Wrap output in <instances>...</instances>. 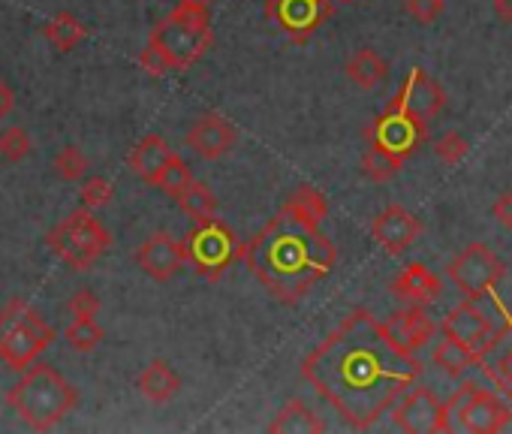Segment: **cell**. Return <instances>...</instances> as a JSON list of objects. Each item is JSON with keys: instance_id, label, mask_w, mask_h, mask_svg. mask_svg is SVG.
Returning a JSON list of instances; mask_svg holds the SVG:
<instances>
[{"instance_id": "cell-36", "label": "cell", "mask_w": 512, "mask_h": 434, "mask_svg": "<svg viewBox=\"0 0 512 434\" xmlns=\"http://www.w3.org/2000/svg\"><path fill=\"white\" fill-rule=\"evenodd\" d=\"M404 10L413 22L419 25H431L440 19V13L446 10V0H404Z\"/></svg>"}, {"instance_id": "cell-8", "label": "cell", "mask_w": 512, "mask_h": 434, "mask_svg": "<svg viewBox=\"0 0 512 434\" xmlns=\"http://www.w3.org/2000/svg\"><path fill=\"white\" fill-rule=\"evenodd\" d=\"M184 248H187V263L193 266V272L208 281H217L244 254V245L238 242V236L223 221H217V214L193 227Z\"/></svg>"}, {"instance_id": "cell-10", "label": "cell", "mask_w": 512, "mask_h": 434, "mask_svg": "<svg viewBox=\"0 0 512 434\" xmlns=\"http://www.w3.org/2000/svg\"><path fill=\"white\" fill-rule=\"evenodd\" d=\"M392 419L401 431L407 434H434V431H446V413H443V401L425 389V386H410L395 404H392Z\"/></svg>"}, {"instance_id": "cell-2", "label": "cell", "mask_w": 512, "mask_h": 434, "mask_svg": "<svg viewBox=\"0 0 512 434\" xmlns=\"http://www.w3.org/2000/svg\"><path fill=\"white\" fill-rule=\"evenodd\" d=\"M247 269L256 275L278 302L293 305L308 296L314 284L332 275L338 263V251L320 227H308L287 208L275 214L272 221L256 233L244 254Z\"/></svg>"}, {"instance_id": "cell-22", "label": "cell", "mask_w": 512, "mask_h": 434, "mask_svg": "<svg viewBox=\"0 0 512 434\" xmlns=\"http://www.w3.org/2000/svg\"><path fill=\"white\" fill-rule=\"evenodd\" d=\"M178 389H181V377L166 359H151L139 374V392L154 404H163V401L175 398Z\"/></svg>"}, {"instance_id": "cell-7", "label": "cell", "mask_w": 512, "mask_h": 434, "mask_svg": "<svg viewBox=\"0 0 512 434\" xmlns=\"http://www.w3.org/2000/svg\"><path fill=\"white\" fill-rule=\"evenodd\" d=\"M446 431H467V434H497L512 422V404L491 389L476 383H464L449 401H443Z\"/></svg>"}, {"instance_id": "cell-38", "label": "cell", "mask_w": 512, "mask_h": 434, "mask_svg": "<svg viewBox=\"0 0 512 434\" xmlns=\"http://www.w3.org/2000/svg\"><path fill=\"white\" fill-rule=\"evenodd\" d=\"M491 214L503 230H512V190L497 196V202L491 205Z\"/></svg>"}, {"instance_id": "cell-27", "label": "cell", "mask_w": 512, "mask_h": 434, "mask_svg": "<svg viewBox=\"0 0 512 434\" xmlns=\"http://www.w3.org/2000/svg\"><path fill=\"white\" fill-rule=\"evenodd\" d=\"M175 202L181 205V211H184L187 217H193L196 224H199V221H208V217L217 214V196L211 193L208 184H202V181H196V178L175 196Z\"/></svg>"}, {"instance_id": "cell-11", "label": "cell", "mask_w": 512, "mask_h": 434, "mask_svg": "<svg viewBox=\"0 0 512 434\" xmlns=\"http://www.w3.org/2000/svg\"><path fill=\"white\" fill-rule=\"evenodd\" d=\"M425 136H428V124L425 121H416L413 115H407V112H401L395 106H389L368 127V139L374 145H380V148H386V151H392V154H398L404 160L422 145Z\"/></svg>"}, {"instance_id": "cell-16", "label": "cell", "mask_w": 512, "mask_h": 434, "mask_svg": "<svg viewBox=\"0 0 512 434\" xmlns=\"http://www.w3.org/2000/svg\"><path fill=\"white\" fill-rule=\"evenodd\" d=\"M419 233H422L419 217L413 211H407L404 205H389L371 221L374 242L392 257H401L419 239Z\"/></svg>"}, {"instance_id": "cell-14", "label": "cell", "mask_w": 512, "mask_h": 434, "mask_svg": "<svg viewBox=\"0 0 512 434\" xmlns=\"http://www.w3.org/2000/svg\"><path fill=\"white\" fill-rule=\"evenodd\" d=\"M443 103H446V94H443L440 82L434 76H428L422 67H416V70H410V76L404 79V85L398 88V94L389 106L428 124L443 109Z\"/></svg>"}, {"instance_id": "cell-21", "label": "cell", "mask_w": 512, "mask_h": 434, "mask_svg": "<svg viewBox=\"0 0 512 434\" xmlns=\"http://www.w3.org/2000/svg\"><path fill=\"white\" fill-rule=\"evenodd\" d=\"M175 157V151L169 148V142L163 139V136H157V133H148L133 151H130V169L145 181V184H157V178H160V172L166 169V163Z\"/></svg>"}, {"instance_id": "cell-33", "label": "cell", "mask_w": 512, "mask_h": 434, "mask_svg": "<svg viewBox=\"0 0 512 434\" xmlns=\"http://www.w3.org/2000/svg\"><path fill=\"white\" fill-rule=\"evenodd\" d=\"M190 181H193V172H190V166H187V163H184V160L175 154V157L166 163V169L160 172V178H157V184H154V187H160L166 196H172V199H175V196H178V193H181V190L190 184Z\"/></svg>"}, {"instance_id": "cell-28", "label": "cell", "mask_w": 512, "mask_h": 434, "mask_svg": "<svg viewBox=\"0 0 512 434\" xmlns=\"http://www.w3.org/2000/svg\"><path fill=\"white\" fill-rule=\"evenodd\" d=\"M46 40L52 46H58L61 52H73L82 40H88V28L70 16V13H58L49 25H46Z\"/></svg>"}, {"instance_id": "cell-43", "label": "cell", "mask_w": 512, "mask_h": 434, "mask_svg": "<svg viewBox=\"0 0 512 434\" xmlns=\"http://www.w3.org/2000/svg\"><path fill=\"white\" fill-rule=\"evenodd\" d=\"M332 4H350V0H332Z\"/></svg>"}, {"instance_id": "cell-3", "label": "cell", "mask_w": 512, "mask_h": 434, "mask_svg": "<svg viewBox=\"0 0 512 434\" xmlns=\"http://www.w3.org/2000/svg\"><path fill=\"white\" fill-rule=\"evenodd\" d=\"M7 404L34 431H49L73 413V407L79 404V392L61 371L34 362L7 392Z\"/></svg>"}, {"instance_id": "cell-39", "label": "cell", "mask_w": 512, "mask_h": 434, "mask_svg": "<svg viewBox=\"0 0 512 434\" xmlns=\"http://www.w3.org/2000/svg\"><path fill=\"white\" fill-rule=\"evenodd\" d=\"M139 64L151 73V76H163V73H169V67L163 64V58L151 49V46H145L142 49V55H139Z\"/></svg>"}, {"instance_id": "cell-37", "label": "cell", "mask_w": 512, "mask_h": 434, "mask_svg": "<svg viewBox=\"0 0 512 434\" xmlns=\"http://www.w3.org/2000/svg\"><path fill=\"white\" fill-rule=\"evenodd\" d=\"M67 311H70V317L94 320V317H97V311H100V299H97L88 287H82V290H76V293L70 296Z\"/></svg>"}, {"instance_id": "cell-4", "label": "cell", "mask_w": 512, "mask_h": 434, "mask_svg": "<svg viewBox=\"0 0 512 434\" xmlns=\"http://www.w3.org/2000/svg\"><path fill=\"white\" fill-rule=\"evenodd\" d=\"M214 43L208 7L178 4L148 37V46L169 70H190Z\"/></svg>"}, {"instance_id": "cell-32", "label": "cell", "mask_w": 512, "mask_h": 434, "mask_svg": "<svg viewBox=\"0 0 512 434\" xmlns=\"http://www.w3.org/2000/svg\"><path fill=\"white\" fill-rule=\"evenodd\" d=\"M34 148V139L28 136L25 127H7L4 133H0V157H4L7 163H19L31 154Z\"/></svg>"}, {"instance_id": "cell-41", "label": "cell", "mask_w": 512, "mask_h": 434, "mask_svg": "<svg viewBox=\"0 0 512 434\" xmlns=\"http://www.w3.org/2000/svg\"><path fill=\"white\" fill-rule=\"evenodd\" d=\"M494 16L500 22H512V0H494Z\"/></svg>"}, {"instance_id": "cell-29", "label": "cell", "mask_w": 512, "mask_h": 434, "mask_svg": "<svg viewBox=\"0 0 512 434\" xmlns=\"http://www.w3.org/2000/svg\"><path fill=\"white\" fill-rule=\"evenodd\" d=\"M401 166H404V157H398V154H392V151H386V148H380L374 142H371V148L362 157V172L374 184L392 181L401 172Z\"/></svg>"}, {"instance_id": "cell-12", "label": "cell", "mask_w": 512, "mask_h": 434, "mask_svg": "<svg viewBox=\"0 0 512 434\" xmlns=\"http://www.w3.org/2000/svg\"><path fill=\"white\" fill-rule=\"evenodd\" d=\"M266 16L275 19L293 43H305L332 16V0H266Z\"/></svg>"}, {"instance_id": "cell-5", "label": "cell", "mask_w": 512, "mask_h": 434, "mask_svg": "<svg viewBox=\"0 0 512 434\" xmlns=\"http://www.w3.org/2000/svg\"><path fill=\"white\" fill-rule=\"evenodd\" d=\"M55 338L58 332L43 320V314L22 299H13L0 311V359L13 371L31 368Z\"/></svg>"}, {"instance_id": "cell-24", "label": "cell", "mask_w": 512, "mask_h": 434, "mask_svg": "<svg viewBox=\"0 0 512 434\" xmlns=\"http://www.w3.org/2000/svg\"><path fill=\"white\" fill-rule=\"evenodd\" d=\"M293 217H299L302 224H308V227H320L326 217H329V202H326V196L317 190V187H311V184H299L293 193H290V199H287V205H284Z\"/></svg>"}, {"instance_id": "cell-34", "label": "cell", "mask_w": 512, "mask_h": 434, "mask_svg": "<svg viewBox=\"0 0 512 434\" xmlns=\"http://www.w3.org/2000/svg\"><path fill=\"white\" fill-rule=\"evenodd\" d=\"M79 196H82V205H85V208L97 211V208H103V205L112 202L115 187H112V181H109L106 175H91V178L82 181V193H79Z\"/></svg>"}, {"instance_id": "cell-40", "label": "cell", "mask_w": 512, "mask_h": 434, "mask_svg": "<svg viewBox=\"0 0 512 434\" xmlns=\"http://www.w3.org/2000/svg\"><path fill=\"white\" fill-rule=\"evenodd\" d=\"M13 109H16V91H13L10 82L0 79V118L13 115Z\"/></svg>"}, {"instance_id": "cell-23", "label": "cell", "mask_w": 512, "mask_h": 434, "mask_svg": "<svg viewBox=\"0 0 512 434\" xmlns=\"http://www.w3.org/2000/svg\"><path fill=\"white\" fill-rule=\"evenodd\" d=\"M269 431L272 434H320V431H326V425L305 401L296 398V401L284 404V410L275 416Z\"/></svg>"}, {"instance_id": "cell-19", "label": "cell", "mask_w": 512, "mask_h": 434, "mask_svg": "<svg viewBox=\"0 0 512 434\" xmlns=\"http://www.w3.org/2000/svg\"><path fill=\"white\" fill-rule=\"evenodd\" d=\"M386 329H389L392 338H395L401 347H407L410 353L422 350V347L434 338V332H437L434 320L425 314V305H410V308L395 311V314L389 317Z\"/></svg>"}, {"instance_id": "cell-13", "label": "cell", "mask_w": 512, "mask_h": 434, "mask_svg": "<svg viewBox=\"0 0 512 434\" xmlns=\"http://www.w3.org/2000/svg\"><path fill=\"white\" fill-rule=\"evenodd\" d=\"M440 329H443V335L461 341L464 347H470V350L479 356V353L488 347V341H491L497 323L488 317V311L479 305V299H467V302H461L458 308H452V311L443 317V326H440Z\"/></svg>"}, {"instance_id": "cell-17", "label": "cell", "mask_w": 512, "mask_h": 434, "mask_svg": "<svg viewBox=\"0 0 512 434\" xmlns=\"http://www.w3.org/2000/svg\"><path fill=\"white\" fill-rule=\"evenodd\" d=\"M184 142H187V148L196 157H202V160H220V157H226L238 145V130L223 115L208 112V115H199L187 127Z\"/></svg>"}, {"instance_id": "cell-6", "label": "cell", "mask_w": 512, "mask_h": 434, "mask_svg": "<svg viewBox=\"0 0 512 434\" xmlns=\"http://www.w3.org/2000/svg\"><path fill=\"white\" fill-rule=\"evenodd\" d=\"M46 245L70 269L91 272L100 263V257H106V251L112 248V233L103 227V221H97V214L91 208H79L67 214L46 236Z\"/></svg>"}, {"instance_id": "cell-30", "label": "cell", "mask_w": 512, "mask_h": 434, "mask_svg": "<svg viewBox=\"0 0 512 434\" xmlns=\"http://www.w3.org/2000/svg\"><path fill=\"white\" fill-rule=\"evenodd\" d=\"M64 341L70 344V350L76 353H91L100 347L103 341V329L97 326V320H82V317H73L70 326L64 329Z\"/></svg>"}, {"instance_id": "cell-42", "label": "cell", "mask_w": 512, "mask_h": 434, "mask_svg": "<svg viewBox=\"0 0 512 434\" xmlns=\"http://www.w3.org/2000/svg\"><path fill=\"white\" fill-rule=\"evenodd\" d=\"M178 4H190V7H211L214 0H178Z\"/></svg>"}, {"instance_id": "cell-20", "label": "cell", "mask_w": 512, "mask_h": 434, "mask_svg": "<svg viewBox=\"0 0 512 434\" xmlns=\"http://www.w3.org/2000/svg\"><path fill=\"white\" fill-rule=\"evenodd\" d=\"M392 293L410 305H431L440 299L443 293V281L422 263H410L395 281H392Z\"/></svg>"}, {"instance_id": "cell-1", "label": "cell", "mask_w": 512, "mask_h": 434, "mask_svg": "<svg viewBox=\"0 0 512 434\" xmlns=\"http://www.w3.org/2000/svg\"><path fill=\"white\" fill-rule=\"evenodd\" d=\"M416 353L401 347L386 323L368 311H353L302 362V377L341 413L344 422L365 431L419 380Z\"/></svg>"}, {"instance_id": "cell-35", "label": "cell", "mask_w": 512, "mask_h": 434, "mask_svg": "<svg viewBox=\"0 0 512 434\" xmlns=\"http://www.w3.org/2000/svg\"><path fill=\"white\" fill-rule=\"evenodd\" d=\"M467 139L461 136V133H455V130H449V133H443L437 142H434V154L446 163V166H455L458 160H464V154H467Z\"/></svg>"}, {"instance_id": "cell-25", "label": "cell", "mask_w": 512, "mask_h": 434, "mask_svg": "<svg viewBox=\"0 0 512 434\" xmlns=\"http://www.w3.org/2000/svg\"><path fill=\"white\" fill-rule=\"evenodd\" d=\"M347 76L356 88L362 91H371L377 88L386 76H389V64L374 52V49H359L350 61H347Z\"/></svg>"}, {"instance_id": "cell-31", "label": "cell", "mask_w": 512, "mask_h": 434, "mask_svg": "<svg viewBox=\"0 0 512 434\" xmlns=\"http://www.w3.org/2000/svg\"><path fill=\"white\" fill-rule=\"evenodd\" d=\"M55 172L64 178V181H82L85 172H88V157L79 145H64L58 154H55Z\"/></svg>"}, {"instance_id": "cell-9", "label": "cell", "mask_w": 512, "mask_h": 434, "mask_svg": "<svg viewBox=\"0 0 512 434\" xmlns=\"http://www.w3.org/2000/svg\"><path fill=\"white\" fill-rule=\"evenodd\" d=\"M446 275L467 299H485L503 281L506 263L488 245L473 242L449 263Z\"/></svg>"}, {"instance_id": "cell-26", "label": "cell", "mask_w": 512, "mask_h": 434, "mask_svg": "<svg viewBox=\"0 0 512 434\" xmlns=\"http://www.w3.org/2000/svg\"><path fill=\"white\" fill-rule=\"evenodd\" d=\"M431 359L449 377H464L467 371H473L479 365V356L470 347H464L461 341L449 338V335H443V341L434 347V356Z\"/></svg>"}, {"instance_id": "cell-15", "label": "cell", "mask_w": 512, "mask_h": 434, "mask_svg": "<svg viewBox=\"0 0 512 434\" xmlns=\"http://www.w3.org/2000/svg\"><path fill=\"white\" fill-rule=\"evenodd\" d=\"M136 263H139V269H142L151 281L166 284V281H172V278L184 269V263H187V248H184L178 239H172L169 233H151V236L139 245Z\"/></svg>"}, {"instance_id": "cell-18", "label": "cell", "mask_w": 512, "mask_h": 434, "mask_svg": "<svg viewBox=\"0 0 512 434\" xmlns=\"http://www.w3.org/2000/svg\"><path fill=\"white\" fill-rule=\"evenodd\" d=\"M476 368H482L497 386V392L512 404V314H506L503 323L494 329L488 347L479 353Z\"/></svg>"}]
</instances>
